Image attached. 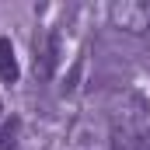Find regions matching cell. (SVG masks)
<instances>
[{
    "label": "cell",
    "mask_w": 150,
    "mask_h": 150,
    "mask_svg": "<svg viewBox=\"0 0 150 150\" xmlns=\"http://www.w3.org/2000/svg\"><path fill=\"white\" fill-rule=\"evenodd\" d=\"M108 18H112L115 28L129 32V35H140L150 28V4L147 0H115L108 7Z\"/></svg>",
    "instance_id": "1"
},
{
    "label": "cell",
    "mask_w": 150,
    "mask_h": 150,
    "mask_svg": "<svg viewBox=\"0 0 150 150\" xmlns=\"http://www.w3.org/2000/svg\"><path fill=\"white\" fill-rule=\"evenodd\" d=\"M0 80H7V84L18 80V59H14L11 38H0Z\"/></svg>",
    "instance_id": "2"
}]
</instances>
